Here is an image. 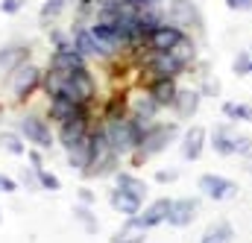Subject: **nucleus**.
<instances>
[{"label":"nucleus","instance_id":"19","mask_svg":"<svg viewBox=\"0 0 252 243\" xmlns=\"http://www.w3.org/2000/svg\"><path fill=\"white\" fill-rule=\"evenodd\" d=\"M147 241V226L138 217H126V223L112 235V243H144Z\"/></svg>","mask_w":252,"mask_h":243},{"label":"nucleus","instance_id":"7","mask_svg":"<svg viewBox=\"0 0 252 243\" xmlns=\"http://www.w3.org/2000/svg\"><path fill=\"white\" fill-rule=\"evenodd\" d=\"M196 187H199V193L205 199H214V202H223V199L238 196V182H232V179H226L220 173H202Z\"/></svg>","mask_w":252,"mask_h":243},{"label":"nucleus","instance_id":"21","mask_svg":"<svg viewBox=\"0 0 252 243\" xmlns=\"http://www.w3.org/2000/svg\"><path fill=\"white\" fill-rule=\"evenodd\" d=\"M158 103L144 91V94H138V97H132L129 100V115H135V118H141L144 123H153L156 121V115H158Z\"/></svg>","mask_w":252,"mask_h":243},{"label":"nucleus","instance_id":"11","mask_svg":"<svg viewBox=\"0 0 252 243\" xmlns=\"http://www.w3.org/2000/svg\"><path fill=\"white\" fill-rule=\"evenodd\" d=\"M91 135V112L73 118V121H64L59 123V141H62L64 150H73L79 141H85Z\"/></svg>","mask_w":252,"mask_h":243},{"label":"nucleus","instance_id":"45","mask_svg":"<svg viewBox=\"0 0 252 243\" xmlns=\"http://www.w3.org/2000/svg\"><path fill=\"white\" fill-rule=\"evenodd\" d=\"M250 123H252V106H250Z\"/></svg>","mask_w":252,"mask_h":243},{"label":"nucleus","instance_id":"35","mask_svg":"<svg viewBox=\"0 0 252 243\" xmlns=\"http://www.w3.org/2000/svg\"><path fill=\"white\" fill-rule=\"evenodd\" d=\"M24 3H27V0H3V3H0V12H3V15H15V12L24 9Z\"/></svg>","mask_w":252,"mask_h":243},{"label":"nucleus","instance_id":"4","mask_svg":"<svg viewBox=\"0 0 252 243\" xmlns=\"http://www.w3.org/2000/svg\"><path fill=\"white\" fill-rule=\"evenodd\" d=\"M91 144H94V158H91V167L82 173V176H109V173H118V152L112 150L109 144V135L103 129V123L97 129H91Z\"/></svg>","mask_w":252,"mask_h":243},{"label":"nucleus","instance_id":"8","mask_svg":"<svg viewBox=\"0 0 252 243\" xmlns=\"http://www.w3.org/2000/svg\"><path fill=\"white\" fill-rule=\"evenodd\" d=\"M188 64L179 59L176 53H150L147 59H144V70L150 73V79H156V76H182V70H185Z\"/></svg>","mask_w":252,"mask_h":243},{"label":"nucleus","instance_id":"14","mask_svg":"<svg viewBox=\"0 0 252 243\" xmlns=\"http://www.w3.org/2000/svg\"><path fill=\"white\" fill-rule=\"evenodd\" d=\"M208 144H211V150H214L217 155H238V135L232 132V123L229 121L211 129Z\"/></svg>","mask_w":252,"mask_h":243},{"label":"nucleus","instance_id":"28","mask_svg":"<svg viewBox=\"0 0 252 243\" xmlns=\"http://www.w3.org/2000/svg\"><path fill=\"white\" fill-rule=\"evenodd\" d=\"M73 220H76V223H82L88 235H94V232L100 229V223H97V217L91 214V205H82V202H79V205H73Z\"/></svg>","mask_w":252,"mask_h":243},{"label":"nucleus","instance_id":"1","mask_svg":"<svg viewBox=\"0 0 252 243\" xmlns=\"http://www.w3.org/2000/svg\"><path fill=\"white\" fill-rule=\"evenodd\" d=\"M47 97H67L79 106H91L94 97H97V82L91 76L88 67H76V70H56L50 67V73H44L41 79Z\"/></svg>","mask_w":252,"mask_h":243},{"label":"nucleus","instance_id":"16","mask_svg":"<svg viewBox=\"0 0 252 243\" xmlns=\"http://www.w3.org/2000/svg\"><path fill=\"white\" fill-rule=\"evenodd\" d=\"M205 144H208V132L202 126H190L185 132V138H182V158L185 161H196L202 155Z\"/></svg>","mask_w":252,"mask_h":243},{"label":"nucleus","instance_id":"5","mask_svg":"<svg viewBox=\"0 0 252 243\" xmlns=\"http://www.w3.org/2000/svg\"><path fill=\"white\" fill-rule=\"evenodd\" d=\"M185 38H188V32H185L182 27H176V24H158V27H153V30L147 32L144 47H147L150 53H167V50L179 47Z\"/></svg>","mask_w":252,"mask_h":243},{"label":"nucleus","instance_id":"10","mask_svg":"<svg viewBox=\"0 0 252 243\" xmlns=\"http://www.w3.org/2000/svg\"><path fill=\"white\" fill-rule=\"evenodd\" d=\"M70 35H73V41H76V50H79L85 59H109V56H112V50H106V47L94 38V32H91L88 24H82V21L73 24Z\"/></svg>","mask_w":252,"mask_h":243},{"label":"nucleus","instance_id":"26","mask_svg":"<svg viewBox=\"0 0 252 243\" xmlns=\"http://www.w3.org/2000/svg\"><path fill=\"white\" fill-rule=\"evenodd\" d=\"M30 59V47H21V44H15V47H6V50H0V70H15V67H21L24 61Z\"/></svg>","mask_w":252,"mask_h":243},{"label":"nucleus","instance_id":"33","mask_svg":"<svg viewBox=\"0 0 252 243\" xmlns=\"http://www.w3.org/2000/svg\"><path fill=\"white\" fill-rule=\"evenodd\" d=\"M64 6H67V0H44V6H41V21H47V18H56Z\"/></svg>","mask_w":252,"mask_h":243},{"label":"nucleus","instance_id":"13","mask_svg":"<svg viewBox=\"0 0 252 243\" xmlns=\"http://www.w3.org/2000/svg\"><path fill=\"white\" fill-rule=\"evenodd\" d=\"M147 94L161 106V109H173V103H176V94H179V85H176V79L173 76H156V79H150L147 82Z\"/></svg>","mask_w":252,"mask_h":243},{"label":"nucleus","instance_id":"18","mask_svg":"<svg viewBox=\"0 0 252 243\" xmlns=\"http://www.w3.org/2000/svg\"><path fill=\"white\" fill-rule=\"evenodd\" d=\"M170 205H173V199H167V196H161V199H156V202H150L147 208H144V214H138V220L147 226V229H153V226H161V223H167V214H170Z\"/></svg>","mask_w":252,"mask_h":243},{"label":"nucleus","instance_id":"3","mask_svg":"<svg viewBox=\"0 0 252 243\" xmlns=\"http://www.w3.org/2000/svg\"><path fill=\"white\" fill-rule=\"evenodd\" d=\"M176 135H179V123H176V121H170V123H150V126L144 129V138H141L138 150L132 152V161H135V164H141V161H147L150 155H156V152L167 150V147L176 141Z\"/></svg>","mask_w":252,"mask_h":243},{"label":"nucleus","instance_id":"15","mask_svg":"<svg viewBox=\"0 0 252 243\" xmlns=\"http://www.w3.org/2000/svg\"><path fill=\"white\" fill-rule=\"evenodd\" d=\"M199 103H202V91H196V88H179L173 112H176L179 121H188V118H193L199 112Z\"/></svg>","mask_w":252,"mask_h":243},{"label":"nucleus","instance_id":"38","mask_svg":"<svg viewBox=\"0 0 252 243\" xmlns=\"http://www.w3.org/2000/svg\"><path fill=\"white\" fill-rule=\"evenodd\" d=\"M252 152V138H247V135H238V155H250Z\"/></svg>","mask_w":252,"mask_h":243},{"label":"nucleus","instance_id":"29","mask_svg":"<svg viewBox=\"0 0 252 243\" xmlns=\"http://www.w3.org/2000/svg\"><path fill=\"white\" fill-rule=\"evenodd\" d=\"M223 118L229 123H250V106L244 103H223Z\"/></svg>","mask_w":252,"mask_h":243},{"label":"nucleus","instance_id":"9","mask_svg":"<svg viewBox=\"0 0 252 243\" xmlns=\"http://www.w3.org/2000/svg\"><path fill=\"white\" fill-rule=\"evenodd\" d=\"M18 129H21V135H24L30 144H35L38 150H50V147H53V132H50V123L44 121V118H38V115H24L21 123H18Z\"/></svg>","mask_w":252,"mask_h":243},{"label":"nucleus","instance_id":"30","mask_svg":"<svg viewBox=\"0 0 252 243\" xmlns=\"http://www.w3.org/2000/svg\"><path fill=\"white\" fill-rule=\"evenodd\" d=\"M0 150H6L9 155H24V152H27L24 141H21L15 132H0Z\"/></svg>","mask_w":252,"mask_h":243},{"label":"nucleus","instance_id":"22","mask_svg":"<svg viewBox=\"0 0 252 243\" xmlns=\"http://www.w3.org/2000/svg\"><path fill=\"white\" fill-rule=\"evenodd\" d=\"M141 205H144V199L132 196L129 190H121V187L112 190V208H115L118 214H124V217H138V214H141Z\"/></svg>","mask_w":252,"mask_h":243},{"label":"nucleus","instance_id":"20","mask_svg":"<svg viewBox=\"0 0 252 243\" xmlns=\"http://www.w3.org/2000/svg\"><path fill=\"white\" fill-rule=\"evenodd\" d=\"M91 158H94V144H91V135L85 141H79L73 150H67V164L79 173H85L91 167Z\"/></svg>","mask_w":252,"mask_h":243},{"label":"nucleus","instance_id":"31","mask_svg":"<svg viewBox=\"0 0 252 243\" xmlns=\"http://www.w3.org/2000/svg\"><path fill=\"white\" fill-rule=\"evenodd\" d=\"M232 70H235L238 76H252V53H250V50H241V53L235 56Z\"/></svg>","mask_w":252,"mask_h":243},{"label":"nucleus","instance_id":"25","mask_svg":"<svg viewBox=\"0 0 252 243\" xmlns=\"http://www.w3.org/2000/svg\"><path fill=\"white\" fill-rule=\"evenodd\" d=\"M50 67H56V70H76V67H88V64H85V56L79 50H53Z\"/></svg>","mask_w":252,"mask_h":243},{"label":"nucleus","instance_id":"41","mask_svg":"<svg viewBox=\"0 0 252 243\" xmlns=\"http://www.w3.org/2000/svg\"><path fill=\"white\" fill-rule=\"evenodd\" d=\"M27 158H30L32 167H41V152H38V147H35V150H27Z\"/></svg>","mask_w":252,"mask_h":243},{"label":"nucleus","instance_id":"12","mask_svg":"<svg viewBox=\"0 0 252 243\" xmlns=\"http://www.w3.org/2000/svg\"><path fill=\"white\" fill-rule=\"evenodd\" d=\"M196 214H199V199L196 196H182V199H173L167 223L176 226V229H185V226H190L196 220Z\"/></svg>","mask_w":252,"mask_h":243},{"label":"nucleus","instance_id":"34","mask_svg":"<svg viewBox=\"0 0 252 243\" xmlns=\"http://www.w3.org/2000/svg\"><path fill=\"white\" fill-rule=\"evenodd\" d=\"M21 182L27 190H38L41 184H38V173H35V167H24V173H21Z\"/></svg>","mask_w":252,"mask_h":243},{"label":"nucleus","instance_id":"17","mask_svg":"<svg viewBox=\"0 0 252 243\" xmlns=\"http://www.w3.org/2000/svg\"><path fill=\"white\" fill-rule=\"evenodd\" d=\"M85 112H88V106H79V103H73V100H67V97H53V100H50V118L56 123L73 121V118H79V115H85Z\"/></svg>","mask_w":252,"mask_h":243},{"label":"nucleus","instance_id":"42","mask_svg":"<svg viewBox=\"0 0 252 243\" xmlns=\"http://www.w3.org/2000/svg\"><path fill=\"white\" fill-rule=\"evenodd\" d=\"M247 173H252V152L247 155Z\"/></svg>","mask_w":252,"mask_h":243},{"label":"nucleus","instance_id":"24","mask_svg":"<svg viewBox=\"0 0 252 243\" xmlns=\"http://www.w3.org/2000/svg\"><path fill=\"white\" fill-rule=\"evenodd\" d=\"M115 184H118L121 190H129V193L138 196V199H147V190H150L141 176H135V173H129V170H118V173H115Z\"/></svg>","mask_w":252,"mask_h":243},{"label":"nucleus","instance_id":"39","mask_svg":"<svg viewBox=\"0 0 252 243\" xmlns=\"http://www.w3.org/2000/svg\"><path fill=\"white\" fill-rule=\"evenodd\" d=\"M0 190H3V193H15V190H18V182H15L12 176L0 173Z\"/></svg>","mask_w":252,"mask_h":243},{"label":"nucleus","instance_id":"37","mask_svg":"<svg viewBox=\"0 0 252 243\" xmlns=\"http://www.w3.org/2000/svg\"><path fill=\"white\" fill-rule=\"evenodd\" d=\"M232 12H252V0H226Z\"/></svg>","mask_w":252,"mask_h":243},{"label":"nucleus","instance_id":"40","mask_svg":"<svg viewBox=\"0 0 252 243\" xmlns=\"http://www.w3.org/2000/svg\"><path fill=\"white\" fill-rule=\"evenodd\" d=\"M79 202H82V205H94V202H97L94 190H88V187H79Z\"/></svg>","mask_w":252,"mask_h":243},{"label":"nucleus","instance_id":"23","mask_svg":"<svg viewBox=\"0 0 252 243\" xmlns=\"http://www.w3.org/2000/svg\"><path fill=\"white\" fill-rule=\"evenodd\" d=\"M235 241V229L229 220H214L205 232H202V241L199 243H232Z\"/></svg>","mask_w":252,"mask_h":243},{"label":"nucleus","instance_id":"2","mask_svg":"<svg viewBox=\"0 0 252 243\" xmlns=\"http://www.w3.org/2000/svg\"><path fill=\"white\" fill-rule=\"evenodd\" d=\"M150 123H144L135 115H126V118H115V121H103V129L109 135V144L118 155H132L144 138V129Z\"/></svg>","mask_w":252,"mask_h":243},{"label":"nucleus","instance_id":"32","mask_svg":"<svg viewBox=\"0 0 252 243\" xmlns=\"http://www.w3.org/2000/svg\"><path fill=\"white\" fill-rule=\"evenodd\" d=\"M35 173H38V184H41L44 190H59V187H62L59 176H53L50 170H44V167H35Z\"/></svg>","mask_w":252,"mask_h":243},{"label":"nucleus","instance_id":"46","mask_svg":"<svg viewBox=\"0 0 252 243\" xmlns=\"http://www.w3.org/2000/svg\"><path fill=\"white\" fill-rule=\"evenodd\" d=\"M250 53H252V44H250Z\"/></svg>","mask_w":252,"mask_h":243},{"label":"nucleus","instance_id":"6","mask_svg":"<svg viewBox=\"0 0 252 243\" xmlns=\"http://www.w3.org/2000/svg\"><path fill=\"white\" fill-rule=\"evenodd\" d=\"M38 85H41V70L30 61H24L21 67H15L9 73V91H12V100H18V103L27 100Z\"/></svg>","mask_w":252,"mask_h":243},{"label":"nucleus","instance_id":"43","mask_svg":"<svg viewBox=\"0 0 252 243\" xmlns=\"http://www.w3.org/2000/svg\"><path fill=\"white\" fill-rule=\"evenodd\" d=\"M79 6H94V0H76Z\"/></svg>","mask_w":252,"mask_h":243},{"label":"nucleus","instance_id":"27","mask_svg":"<svg viewBox=\"0 0 252 243\" xmlns=\"http://www.w3.org/2000/svg\"><path fill=\"white\" fill-rule=\"evenodd\" d=\"M126 115H129V100H126V94L109 97V103H106V109H103V121H115V118H126Z\"/></svg>","mask_w":252,"mask_h":243},{"label":"nucleus","instance_id":"36","mask_svg":"<svg viewBox=\"0 0 252 243\" xmlns=\"http://www.w3.org/2000/svg\"><path fill=\"white\" fill-rule=\"evenodd\" d=\"M176 179H179V170H156V182L170 184V182H176Z\"/></svg>","mask_w":252,"mask_h":243},{"label":"nucleus","instance_id":"44","mask_svg":"<svg viewBox=\"0 0 252 243\" xmlns=\"http://www.w3.org/2000/svg\"><path fill=\"white\" fill-rule=\"evenodd\" d=\"M150 6H161V3H167V0H147Z\"/></svg>","mask_w":252,"mask_h":243}]
</instances>
